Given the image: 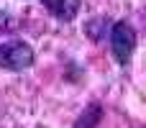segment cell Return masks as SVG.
<instances>
[{"mask_svg":"<svg viewBox=\"0 0 146 128\" xmlns=\"http://www.w3.org/2000/svg\"><path fill=\"white\" fill-rule=\"evenodd\" d=\"M33 49L31 44L21 41V38H13V41H0V69H8V72H23L28 67H33Z\"/></svg>","mask_w":146,"mask_h":128,"instance_id":"1","label":"cell"},{"mask_svg":"<svg viewBox=\"0 0 146 128\" xmlns=\"http://www.w3.org/2000/svg\"><path fill=\"white\" fill-rule=\"evenodd\" d=\"M108 33H110V51H113V59H115L121 67H126V64L131 62L133 51H136V31H133V26H131L128 21H118V23L110 26Z\"/></svg>","mask_w":146,"mask_h":128,"instance_id":"2","label":"cell"},{"mask_svg":"<svg viewBox=\"0 0 146 128\" xmlns=\"http://www.w3.org/2000/svg\"><path fill=\"white\" fill-rule=\"evenodd\" d=\"M41 3H44V8L54 18H59V21H74V15L80 13V3L82 0H41Z\"/></svg>","mask_w":146,"mask_h":128,"instance_id":"3","label":"cell"},{"mask_svg":"<svg viewBox=\"0 0 146 128\" xmlns=\"http://www.w3.org/2000/svg\"><path fill=\"white\" fill-rule=\"evenodd\" d=\"M108 31H110V21H108V18H92V21L85 26V33H87L92 41H98V44L105 38Z\"/></svg>","mask_w":146,"mask_h":128,"instance_id":"4","label":"cell"},{"mask_svg":"<svg viewBox=\"0 0 146 128\" xmlns=\"http://www.w3.org/2000/svg\"><path fill=\"white\" fill-rule=\"evenodd\" d=\"M100 115H103V110H100V105H90L85 113H82V118L74 123V128H92L100 123Z\"/></svg>","mask_w":146,"mask_h":128,"instance_id":"5","label":"cell"}]
</instances>
